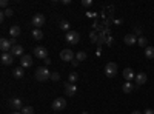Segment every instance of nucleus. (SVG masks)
<instances>
[{
	"label": "nucleus",
	"mask_w": 154,
	"mask_h": 114,
	"mask_svg": "<svg viewBox=\"0 0 154 114\" xmlns=\"http://www.w3.org/2000/svg\"><path fill=\"white\" fill-rule=\"evenodd\" d=\"M35 79L38 82H45V80L51 79V72L48 71L46 66H40V68H37V71H35Z\"/></svg>",
	"instance_id": "obj_1"
},
{
	"label": "nucleus",
	"mask_w": 154,
	"mask_h": 114,
	"mask_svg": "<svg viewBox=\"0 0 154 114\" xmlns=\"http://www.w3.org/2000/svg\"><path fill=\"white\" fill-rule=\"evenodd\" d=\"M65 40L68 43H71V45H75V43L80 42V35H79V32H77V31H69L65 35Z\"/></svg>",
	"instance_id": "obj_2"
},
{
	"label": "nucleus",
	"mask_w": 154,
	"mask_h": 114,
	"mask_svg": "<svg viewBox=\"0 0 154 114\" xmlns=\"http://www.w3.org/2000/svg\"><path fill=\"white\" fill-rule=\"evenodd\" d=\"M117 63H114V62H109L106 63V66H105V74L108 75V77H114L116 74H117Z\"/></svg>",
	"instance_id": "obj_3"
},
{
	"label": "nucleus",
	"mask_w": 154,
	"mask_h": 114,
	"mask_svg": "<svg viewBox=\"0 0 154 114\" xmlns=\"http://www.w3.org/2000/svg\"><path fill=\"white\" fill-rule=\"evenodd\" d=\"M53 109L54 111H62V109H65L66 108V100L65 99H62V97H59V99H54V102H53Z\"/></svg>",
	"instance_id": "obj_4"
},
{
	"label": "nucleus",
	"mask_w": 154,
	"mask_h": 114,
	"mask_svg": "<svg viewBox=\"0 0 154 114\" xmlns=\"http://www.w3.org/2000/svg\"><path fill=\"white\" fill-rule=\"evenodd\" d=\"M34 56L38 57V59L46 60V59H48V49H46L45 46H35V48H34Z\"/></svg>",
	"instance_id": "obj_5"
},
{
	"label": "nucleus",
	"mask_w": 154,
	"mask_h": 114,
	"mask_svg": "<svg viewBox=\"0 0 154 114\" xmlns=\"http://www.w3.org/2000/svg\"><path fill=\"white\" fill-rule=\"evenodd\" d=\"M8 105H9L11 109H14V111H19V109L23 108V106H22V99H19V97H12V99H9Z\"/></svg>",
	"instance_id": "obj_6"
},
{
	"label": "nucleus",
	"mask_w": 154,
	"mask_h": 114,
	"mask_svg": "<svg viewBox=\"0 0 154 114\" xmlns=\"http://www.w3.org/2000/svg\"><path fill=\"white\" fill-rule=\"evenodd\" d=\"M60 59L63 62H72L75 59V54L71 51V49H63V51L60 53Z\"/></svg>",
	"instance_id": "obj_7"
},
{
	"label": "nucleus",
	"mask_w": 154,
	"mask_h": 114,
	"mask_svg": "<svg viewBox=\"0 0 154 114\" xmlns=\"http://www.w3.org/2000/svg\"><path fill=\"white\" fill-rule=\"evenodd\" d=\"M32 25L38 29V28H42L43 25H45V16L43 14H35L34 17H32Z\"/></svg>",
	"instance_id": "obj_8"
},
{
	"label": "nucleus",
	"mask_w": 154,
	"mask_h": 114,
	"mask_svg": "<svg viewBox=\"0 0 154 114\" xmlns=\"http://www.w3.org/2000/svg\"><path fill=\"white\" fill-rule=\"evenodd\" d=\"M20 66L22 68H31L32 66V57L29 54H25L23 57H20Z\"/></svg>",
	"instance_id": "obj_9"
},
{
	"label": "nucleus",
	"mask_w": 154,
	"mask_h": 114,
	"mask_svg": "<svg viewBox=\"0 0 154 114\" xmlns=\"http://www.w3.org/2000/svg\"><path fill=\"white\" fill-rule=\"evenodd\" d=\"M0 60H2L3 65H12V62H14V56H12L11 53H3L2 57H0Z\"/></svg>",
	"instance_id": "obj_10"
},
{
	"label": "nucleus",
	"mask_w": 154,
	"mask_h": 114,
	"mask_svg": "<svg viewBox=\"0 0 154 114\" xmlns=\"http://www.w3.org/2000/svg\"><path fill=\"white\" fill-rule=\"evenodd\" d=\"M65 93H66V96H71V97H72V96L77 93V86H75L74 83H69V82H68V83L65 85Z\"/></svg>",
	"instance_id": "obj_11"
},
{
	"label": "nucleus",
	"mask_w": 154,
	"mask_h": 114,
	"mask_svg": "<svg viewBox=\"0 0 154 114\" xmlns=\"http://www.w3.org/2000/svg\"><path fill=\"white\" fill-rule=\"evenodd\" d=\"M123 77H125L126 82H131L133 79H136V74H134V71L131 68H125L123 69Z\"/></svg>",
	"instance_id": "obj_12"
},
{
	"label": "nucleus",
	"mask_w": 154,
	"mask_h": 114,
	"mask_svg": "<svg viewBox=\"0 0 154 114\" xmlns=\"http://www.w3.org/2000/svg\"><path fill=\"white\" fill-rule=\"evenodd\" d=\"M0 49H2L3 53H8V49H12V45H11L9 39H2L0 40Z\"/></svg>",
	"instance_id": "obj_13"
},
{
	"label": "nucleus",
	"mask_w": 154,
	"mask_h": 114,
	"mask_svg": "<svg viewBox=\"0 0 154 114\" xmlns=\"http://www.w3.org/2000/svg\"><path fill=\"white\" fill-rule=\"evenodd\" d=\"M134 80H136V85H139V86H140V85H143V83L146 82V74H145V72H139V74H136V79H134Z\"/></svg>",
	"instance_id": "obj_14"
},
{
	"label": "nucleus",
	"mask_w": 154,
	"mask_h": 114,
	"mask_svg": "<svg viewBox=\"0 0 154 114\" xmlns=\"http://www.w3.org/2000/svg\"><path fill=\"white\" fill-rule=\"evenodd\" d=\"M11 54H12V56H20V57H23V56H25V54H23V46H22V45H16V46H12Z\"/></svg>",
	"instance_id": "obj_15"
},
{
	"label": "nucleus",
	"mask_w": 154,
	"mask_h": 114,
	"mask_svg": "<svg viewBox=\"0 0 154 114\" xmlns=\"http://www.w3.org/2000/svg\"><path fill=\"white\" fill-rule=\"evenodd\" d=\"M20 32H22V29H20V26H17V25L9 28V34H11V37H14V39H17V37L20 35Z\"/></svg>",
	"instance_id": "obj_16"
},
{
	"label": "nucleus",
	"mask_w": 154,
	"mask_h": 114,
	"mask_svg": "<svg viewBox=\"0 0 154 114\" xmlns=\"http://www.w3.org/2000/svg\"><path fill=\"white\" fill-rule=\"evenodd\" d=\"M59 28L63 29V31H66V32H69L71 31V25H69L68 20H60L59 22Z\"/></svg>",
	"instance_id": "obj_17"
},
{
	"label": "nucleus",
	"mask_w": 154,
	"mask_h": 114,
	"mask_svg": "<svg viewBox=\"0 0 154 114\" xmlns=\"http://www.w3.org/2000/svg\"><path fill=\"white\" fill-rule=\"evenodd\" d=\"M123 42H125L126 45H130V46L134 45V43H136V35H134V34H126V35L123 37Z\"/></svg>",
	"instance_id": "obj_18"
},
{
	"label": "nucleus",
	"mask_w": 154,
	"mask_h": 114,
	"mask_svg": "<svg viewBox=\"0 0 154 114\" xmlns=\"http://www.w3.org/2000/svg\"><path fill=\"white\" fill-rule=\"evenodd\" d=\"M133 88H134V86H133V83H131V82H125V83H123V86H122V90H123V93L130 94V93L133 91Z\"/></svg>",
	"instance_id": "obj_19"
},
{
	"label": "nucleus",
	"mask_w": 154,
	"mask_h": 114,
	"mask_svg": "<svg viewBox=\"0 0 154 114\" xmlns=\"http://www.w3.org/2000/svg\"><path fill=\"white\" fill-rule=\"evenodd\" d=\"M12 74H14V77H16V79H22L23 75H25V71H23L22 66H19V68L14 69V72H12Z\"/></svg>",
	"instance_id": "obj_20"
},
{
	"label": "nucleus",
	"mask_w": 154,
	"mask_h": 114,
	"mask_svg": "<svg viewBox=\"0 0 154 114\" xmlns=\"http://www.w3.org/2000/svg\"><path fill=\"white\" fill-rule=\"evenodd\" d=\"M145 57L146 59H154V48L152 46H146L145 48Z\"/></svg>",
	"instance_id": "obj_21"
},
{
	"label": "nucleus",
	"mask_w": 154,
	"mask_h": 114,
	"mask_svg": "<svg viewBox=\"0 0 154 114\" xmlns=\"http://www.w3.org/2000/svg\"><path fill=\"white\" fill-rule=\"evenodd\" d=\"M32 37H34L35 40H42V39H43V32H42L40 29L35 28V29H32Z\"/></svg>",
	"instance_id": "obj_22"
},
{
	"label": "nucleus",
	"mask_w": 154,
	"mask_h": 114,
	"mask_svg": "<svg viewBox=\"0 0 154 114\" xmlns=\"http://www.w3.org/2000/svg\"><path fill=\"white\" fill-rule=\"evenodd\" d=\"M137 43L140 45V46H142V48H146L148 46V39H146V37H139V40H137Z\"/></svg>",
	"instance_id": "obj_23"
},
{
	"label": "nucleus",
	"mask_w": 154,
	"mask_h": 114,
	"mask_svg": "<svg viewBox=\"0 0 154 114\" xmlns=\"http://www.w3.org/2000/svg\"><path fill=\"white\" fill-rule=\"evenodd\" d=\"M68 80H69V83H75L77 80H79V75H77V72H71V74L68 75Z\"/></svg>",
	"instance_id": "obj_24"
},
{
	"label": "nucleus",
	"mask_w": 154,
	"mask_h": 114,
	"mask_svg": "<svg viewBox=\"0 0 154 114\" xmlns=\"http://www.w3.org/2000/svg\"><path fill=\"white\" fill-rule=\"evenodd\" d=\"M75 59L79 60V62H83V60H86V53L85 51H79L75 54Z\"/></svg>",
	"instance_id": "obj_25"
},
{
	"label": "nucleus",
	"mask_w": 154,
	"mask_h": 114,
	"mask_svg": "<svg viewBox=\"0 0 154 114\" xmlns=\"http://www.w3.org/2000/svg\"><path fill=\"white\" fill-rule=\"evenodd\" d=\"M22 114H34V108L32 106H23L22 108Z\"/></svg>",
	"instance_id": "obj_26"
},
{
	"label": "nucleus",
	"mask_w": 154,
	"mask_h": 114,
	"mask_svg": "<svg viewBox=\"0 0 154 114\" xmlns=\"http://www.w3.org/2000/svg\"><path fill=\"white\" fill-rule=\"evenodd\" d=\"M51 80L59 82V80H60V74H59V72H51Z\"/></svg>",
	"instance_id": "obj_27"
},
{
	"label": "nucleus",
	"mask_w": 154,
	"mask_h": 114,
	"mask_svg": "<svg viewBox=\"0 0 154 114\" xmlns=\"http://www.w3.org/2000/svg\"><path fill=\"white\" fill-rule=\"evenodd\" d=\"M93 5V0H82V6H85V8H89Z\"/></svg>",
	"instance_id": "obj_28"
},
{
	"label": "nucleus",
	"mask_w": 154,
	"mask_h": 114,
	"mask_svg": "<svg viewBox=\"0 0 154 114\" xmlns=\"http://www.w3.org/2000/svg\"><path fill=\"white\" fill-rule=\"evenodd\" d=\"M3 12H5V16H6V17H11L12 14H14V12H12V9H11V8H8V9H5Z\"/></svg>",
	"instance_id": "obj_29"
},
{
	"label": "nucleus",
	"mask_w": 154,
	"mask_h": 114,
	"mask_svg": "<svg viewBox=\"0 0 154 114\" xmlns=\"http://www.w3.org/2000/svg\"><path fill=\"white\" fill-rule=\"evenodd\" d=\"M0 6H2V8H6L8 6V2H6V0H2V2H0ZM8 9V8H6Z\"/></svg>",
	"instance_id": "obj_30"
},
{
	"label": "nucleus",
	"mask_w": 154,
	"mask_h": 114,
	"mask_svg": "<svg viewBox=\"0 0 154 114\" xmlns=\"http://www.w3.org/2000/svg\"><path fill=\"white\" fill-rule=\"evenodd\" d=\"M71 65H72V66H79V60H77V59H74V60L71 62Z\"/></svg>",
	"instance_id": "obj_31"
},
{
	"label": "nucleus",
	"mask_w": 154,
	"mask_h": 114,
	"mask_svg": "<svg viewBox=\"0 0 154 114\" xmlns=\"http://www.w3.org/2000/svg\"><path fill=\"white\" fill-rule=\"evenodd\" d=\"M9 42H11V45H12V46H16V45H17V42H16V39H14V37H11V39H9Z\"/></svg>",
	"instance_id": "obj_32"
},
{
	"label": "nucleus",
	"mask_w": 154,
	"mask_h": 114,
	"mask_svg": "<svg viewBox=\"0 0 154 114\" xmlns=\"http://www.w3.org/2000/svg\"><path fill=\"white\" fill-rule=\"evenodd\" d=\"M143 114H154V111L151 109V108H148V109H145V112Z\"/></svg>",
	"instance_id": "obj_33"
},
{
	"label": "nucleus",
	"mask_w": 154,
	"mask_h": 114,
	"mask_svg": "<svg viewBox=\"0 0 154 114\" xmlns=\"http://www.w3.org/2000/svg\"><path fill=\"white\" fill-rule=\"evenodd\" d=\"M5 17H6V16H5V12L2 11V14H0V20H2V22H3V20H5Z\"/></svg>",
	"instance_id": "obj_34"
},
{
	"label": "nucleus",
	"mask_w": 154,
	"mask_h": 114,
	"mask_svg": "<svg viewBox=\"0 0 154 114\" xmlns=\"http://www.w3.org/2000/svg\"><path fill=\"white\" fill-rule=\"evenodd\" d=\"M131 114H143V112H140V111H133Z\"/></svg>",
	"instance_id": "obj_35"
},
{
	"label": "nucleus",
	"mask_w": 154,
	"mask_h": 114,
	"mask_svg": "<svg viewBox=\"0 0 154 114\" xmlns=\"http://www.w3.org/2000/svg\"><path fill=\"white\" fill-rule=\"evenodd\" d=\"M12 114H20V112H17V111H14V112H12Z\"/></svg>",
	"instance_id": "obj_36"
}]
</instances>
